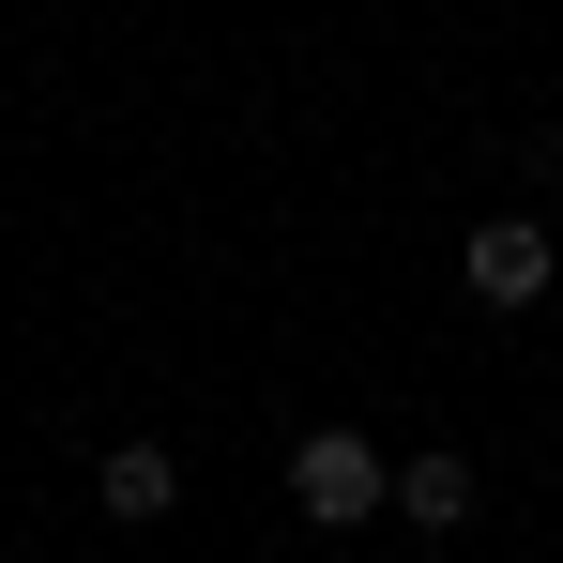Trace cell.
Returning a JSON list of instances; mask_svg holds the SVG:
<instances>
[{
    "instance_id": "5",
    "label": "cell",
    "mask_w": 563,
    "mask_h": 563,
    "mask_svg": "<svg viewBox=\"0 0 563 563\" xmlns=\"http://www.w3.org/2000/svg\"><path fill=\"white\" fill-rule=\"evenodd\" d=\"M320 563H351V549H320Z\"/></svg>"
},
{
    "instance_id": "3",
    "label": "cell",
    "mask_w": 563,
    "mask_h": 563,
    "mask_svg": "<svg viewBox=\"0 0 563 563\" xmlns=\"http://www.w3.org/2000/svg\"><path fill=\"white\" fill-rule=\"evenodd\" d=\"M92 503H107V518H168V503H184V472H168V442H122V457L92 472Z\"/></svg>"
},
{
    "instance_id": "1",
    "label": "cell",
    "mask_w": 563,
    "mask_h": 563,
    "mask_svg": "<svg viewBox=\"0 0 563 563\" xmlns=\"http://www.w3.org/2000/svg\"><path fill=\"white\" fill-rule=\"evenodd\" d=\"M289 503H305L320 533H366L380 503H396V472H380V442H366V427H320V442L289 457Z\"/></svg>"
},
{
    "instance_id": "2",
    "label": "cell",
    "mask_w": 563,
    "mask_h": 563,
    "mask_svg": "<svg viewBox=\"0 0 563 563\" xmlns=\"http://www.w3.org/2000/svg\"><path fill=\"white\" fill-rule=\"evenodd\" d=\"M457 275L487 289V305H533V289H549V229H533V213H487L457 244Z\"/></svg>"
},
{
    "instance_id": "4",
    "label": "cell",
    "mask_w": 563,
    "mask_h": 563,
    "mask_svg": "<svg viewBox=\"0 0 563 563\" xmlns=\"http://www.w3.org/2000/svg\"><path fill=\"white\" fill-rule=\"evenodd\" d=\"M396 518H411V533H457V518H472V457H442V442H427V457L396 472Z\"/></svg>"
}]
</instances>
